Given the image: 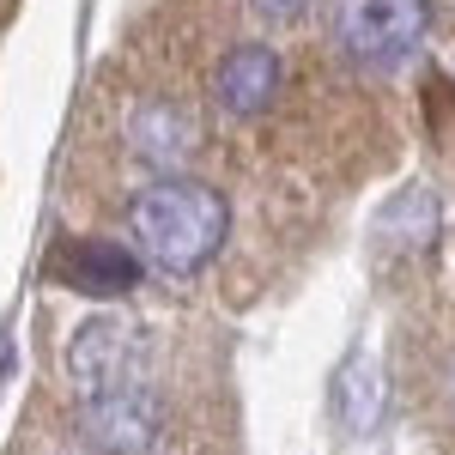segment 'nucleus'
<instances>
[{"instance_id":"4","label":"nucleus","mask_w":455,"mask_h":455,"mask_svg":"<svg viewBox=\"0 0 455 455\" xmlns=\"http://www.w3.org/2000/svg\"><path fill=\"white\" fill-rule=\"evenodd\" d=\"M79 419H85V437L98 443V455H146L164 431V401L152 383H128L98 401H79Z\"/></svg>"},{"instance_id":"6","label":"nucleus","mask_w":455,"mask_h":455,"mask_svg":"<svg viewBox=\"0 0 455 455\" xmlns=\"http://www.w3.org/2000/svg\"><path fill=\"white\" fill-rule=\"evenodd\" d=\"M212 98H219L225 116L255 122L261 109L280 98V55H274L267 43H237V49H225V61L212 73Z\"/></svg>"},{"instance_id":"5","label":"nucleus","mask_w":455,"mask_h":455,"mask_svg":"<svg viewBox=\"0 0 455 455\" xmlns=\"http://www.w3.org/2000/svg\"><path fill=\"white\" fill-rule=\"evenodd\" d=\"M140 255L128 243H109V237H79V243L55 249V274L61 285L85 291V298H128L140 285Z\"/></svg>"},{"instance_id":"1","label":"nucleus","mask_w":455,"mask_h":455,"mask_svg":"<svg viewBox=\"0 0 455 455\" xmlns=\"http://www.w3.org/2000/svg\"><path fill=\"white\" fill-rule=\"evenodd\" d=\"M128 249L164 280H195L212 255L225 249L231 207L212 182L195 176H158L128 201Z\"/></svg>"},{"instance_id":"2","label":"nucleus","mask_w":455,"mask_h":455,"mask_svg":"<svg viewBox=\"0 0 455 455\" xmlns=\"http://www.w3.org/2000/svg\"><path fill=\"white\" fill-rule=\"evenodd\" d=\"M152 340L134 315H92L68 340V383L79 401H98L109 388L152 383Z\"/></svg>"},{"instance_id":"8","label":"nucleus","mask_w":455,"mask_h":455,"mask_svg":"<svg viewBox=\"0 0 455 455\" xmlns=\"http://www.w3.org/2000/svg\"><path fill=\"white\" fill-rule=\"evenodd\" d=\"M304 6H310V0H249V12L267 19V25H291V19H304Z\"/></svg>"},{"instance_id":"3","label":"nucleus","mask_w":455,"mask_h":455,"mask_svg":"<svg viewBox=\"0 0 455 455\" xmlns=\"http://www.w3.org/2000/svg\"><path fill=\"white\" fill-rule=\"evenodd\" d=\"M425 25H431V6L425 0H340L334 12V43L352 68H401L413 49H419Z\"/></svg>"},{"instance_id":"7","label":"nucleus","mask_w":455,"mask_h":455,"mask_svg":"<svg viewBox=\"0 0 455 455\" xmlns=\"http://www.w3.org/2000/svg\"><path fill=\"white\" fill-rule=\"evenodd\" d=\"M128 146H134V158L152 164L158 176H176L188 158H195L201 134H195V122H188L176 104H140L134 116H128Z\"/></svg>"},{"instance_id":"9","label":"nucleus","mask_w":455,"mask_h":455,"mask_svg":"<svg viewBox=\"0 0 455 455\" xmlns=\"http://www.w3.org/2000/svg\"><path fill=\"white\" fill-rule=\"evenodd\" d=\"M450 413H455V364H450Z\"/></svg>"}]
</instances>
